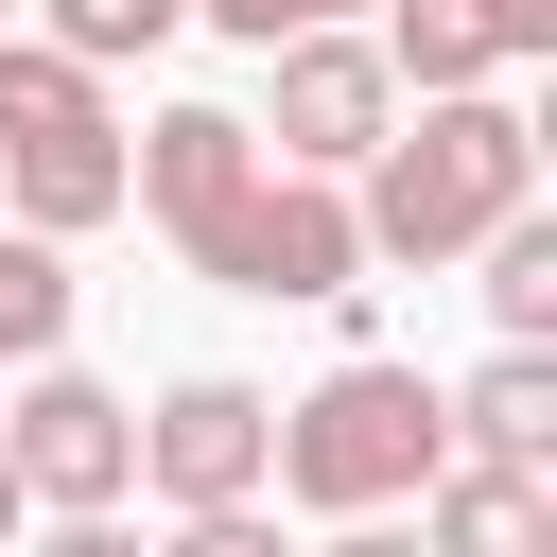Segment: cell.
<instances>
[{"mask_svg": "<svg viewBox=\"0 0 557 557\" xmlns=\"http://www.w3.org/2000/svg\"><path fill=\"white\" fill-rule=\"evenodd\" d=\"M122 209H157L174 261L226 278V296H348V278H366L348 191L278 174V157L244 139V104H157V122L122 139Z\"/></svg>", "mask_w": 557, "mask_h": 557, "instance_id": "cell-1", "label": "cell"}, {"mask_svg": "<svg viewBox=\"0 0 557 557\" xmlns=\"http://www.w3.org/2000/svg\"><path fill=\"white\" fill-rule=\"evenodd\" d=\"M505 209H540V122H522L505 87L400 104V139L348 174V244H366V261H470Z\"/></svg>", "mask_w": 557, "mask_h": 557, "instance_id": "cell-2", "label": "cell"}, {"mask_svg": "<svg viewBox=\"0 0 557 557\" xmlns=\"http://www.w3.org/2000/svg\"><path fill=\"white\" fill-rule=\"evenodd\" d=\"M435 470H453L435 383H418V366H383V348H348L313 400H278V453H261V487H278V505H313V522H400Z\"/></svg>", "mask_w": 557, "mask_h": 557, "instance_id": "cell-3", "label": "cell"}, {"mask_svg": "<svg viewBox=\"0 0 557 557\" xmlns=\"http://www.w3.org/2000/svg\"><path fill=\"white\" fill-rule=\"evenodd\" d=\"M0 191H17V244H87L122 209V122H104V70L0 35Z\"/></svg>", "mask_w": 557, "mask_h": 557, "instance_id": "cell-4", "label": "cell"}, {"mask_svg": "<svg viewBox=\"0 0 557 557\" xmlns=\"http://www.w3.org/2000/svg\"><path fill=\"white\" fill-rule=\"evenodd\" d=\"M0 453H17V505H35V522H122V487H139V400L87 383V366H35V383L0 400Z\"/></svg>", "mask_w": 557, "mask_h": 557, "instance_id": "cell-5", "label": "cell"}, {"mask_svg": "<svg viewBox=\"0 0 557 557\" xmlns=\"http://www.w3.org/2000/svg\"><path fill=\"white\" fill-rule=\"evenodd\" d=\"M278 174H313V191H348L383 139H400V87H383V52L366 35H296V52H261V122H244Z\"/></svg>", "mask_w": 557, "mask_h": 557, "instance_id": "cell-6", "label": "cell"}, {"mask_svg": "<svg viewBox=\"0 0 557 557\" xmlns=\"http://www.w3.org/2000/svg\"><path fill=\"white\" fill-rule=\"evenodd\" d=\"M261 453H278V400L261 383H174V400H139V487L174 505V522H209V505H261Z\"/></svg>", "mask_w": 557, "mask_h": 557, "instance_id": "cell-7", "label": "cell"}, {"mask_svg": "<svg viewBox=\"0 0 557 557\" xmlns=\"http://www.w3.org/2000/svg\"><path fill=\"white\" fill-rule=\"evenodd\" d=\"M435 435H453V470H540L557 487V348H487L470 383H435Z\"/></svg>", "mask_w": 557, "mask_h": 557, "instance_id": "cell-8", "label": "cell"}, {"mask_svg": "<svg viewBox=\"0 0 557 557\" xmlns=\"http://www.w3.org/2000/svg\"><path fill=\"white\" fill-rule=\"evenodd\" d=\"M418 557H557V487L540 470H435L418 487Z\"/></svg>", "mask_w": 557, "mask_h": 557, "instance_id": "cell-9", "label": "cell"}, {"mask_svg": "<svg viewBox=\"0 0 557 557\" xmlns=\"http://www.w3.org/2000/svg\"><path fill=\"white\" fill-rule=\"evenodd\" d=\"M383 87H418V104H470V87H505V52H487V0H383Z\"/></svg>", "mask_w": 557, "mask_h": 557, "instance_id": "cell-10", "label": "cell"}, {"mask_svg": "<svg viewBox=\"0 0 557 557\" xmlns=\"http://www.w3.org/2000/svg\"><path fill=\"white\" fill-rule=\"evenodd\" d=\"M470 261H487V331H505V348H557V226H540V209H505Z\"/></svg>", "mask_w": 557, "mask_h": 557, "instance_id": "cell-11", "label": "cell"}, {"mask_svg": "<svg viewBox=\"0 0 557 557\" xmlns=\"http://www.w3.org/2000/svg\"><path fill=\"white\" fill-rule=\"evenodd\" d=\"M52 348H70V244L0 226V366H52Z\"/></svg>", "mask_w": 557, "mask_h": 557, "instance_id": "cell-12", "label": "cell"}, {"mask_svg": "<svg viewBox=\"0 0 557 557\" xmlns=\"http://www.w3.org/2000/svg\"><path fill=\"white\" fill-rule=\"evenodd\" d=\"M191 0H35V52H70V70H122V52H157Z\"/></svg>", "mask_w": 557, "mask_h": 557, "instance_id": "cell-13", "label": "cell"}, {"mask_svg": "<svg viewBox=\"0 0 557 557\" xmlns=\"http://www.w3.org/2000/svg\"><path fill=\"white\" fill-rule=\"evenodd\" d=\"M209 35H244V52H296V35H348L366 0H191Z\"/></svg>", "mask_w": 557, "mask_h": 557, "instance_id": "cell-14", "label": "cell"}, {"mask_svg": "<svg viewBox=\"0 0 557 557\" xmlns=\"http://www.w3.org/2000/svg\"><path fill=\"white\" fill-rule=\"evenodd\" d=\"M157 557H278V522H261V505H209V522H174Z\"/></svg>", "mask_w": 557, "mask_h": 557, "instance_id": "cell-15", "label": "cell"}, {"mask_svg": "<svg viewBox=\"0 0 557 557\" xmlns=\"http://www.w3.org/2000/svg\"><path fill=\"white\" fill-rule=\"evenodd\" d=\"M487 52H505V70H540V52H557V0H487Z\"/></svg>", "mask_w": 557, "mask_h": 557, "instance_id": "cell-16", "label": "cell"}, {"mask_svg": "<svg viewBox=\"0 0 557 557\" xmlns=\"http://www.w3.org/2000/svg\"><path fill=\"white\" fill-rule=\"evenodd\" d=\"M17 557H139L122 522H17Z\"/></svg>", "mask_w": 557, "mask_h": 557, "instance_id": "cell-17", "label": "cell"}, {"mask_svg": "<svg viewBox=\"0 0 557 557\" xmlns=\"http://www.w3.org/2000/svg\"><path fill=\"white\" fill-rule=\"evenodd\" d=\"M313 557H418V522H331Z\"/></svg>", "mask_w": 557, "mask_h": 557, "instance_id": "cell-18", "label": "cell"}, {"mask_svg": "<svg viewBox=\"0 0 557 557\" xmlns=\"http://www.w3.org/2000/svg\"><path fill=\"white\" fill-rule=\"evenodd\" d=\"M17 522H35V505H17V453H0V540H17Z\"/></svg>", "mask_w": 557, "mask_h": 557, "instance_id": "cell-19", "label": "cell"}, {"mask_svg": "<svg viewBox=\"0 0 557 557\" xmlns=\"http://www.w3.org/2000/svg\"><path fill=\"white\" fill-rule=\"evenodd\" d=\"M0 35H17V0H0Z\"/></svg>", "mask_w": 557, "mask_h": 557, "instance_id": "cell-20", "label": "cell"}]
</instances>
